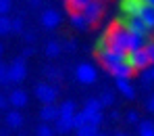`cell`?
<instances>
[{
    "instance_id": "44dd1931",
    "label": "cell",
    "mask_w": 154,
    "mask_h": 136,
    "mask_svg": "<svg viewBox=\"0 0 154 136\" xmlns=\"http://www.w3.org/2000/svg\"><path fill=\"white\" fill-rule=\"evenodd\" d=\"M71 124H73V130L81 128V126H85V124H88V113H85L83 109H81V111H75L73 117H71Z\"/></svg>"
},
{
    "instance_id": "7dc6e473",
    "label": "cell",
    "mask_w": 154,
    "mask_h": 136,
    "mask_svg": "<svg viewBox=\"0 0 154 136\" xmlns=\"http://www.w3.org/2000/svg\"><path fill=\"white\" fill-rule=\"evenodd\" d=\"M0 54H2V44H0Z\"/></svg>"
},
{
    "instance_id": "4316f807",
    "label": "cell",
    "mask_w": 154,
    "mask_h": 136,
    "mask_svg": "<svg viewBox=\"0 0 154 136\" xmlns=\"http://www.w3.org/2000/svg\"><path fill=\"white\" fill-rule=\"evenodd\" d=\"M25 23H23V17H15L11 19V34H23Z\"/></svg>"
},
{
    "instance_id": "5b68a950",
    "label": "cell",
    "mask_w": 154,
    "mask_h": 136,
    "mask_svg": "<svg viewBox=\"0 0 154 136\" xmlns=\"http://www.w3.org/2000/svg\"><path fill=\"white\" fill-rule=\"evenodd\" d=\"M27 78V65L23 57H17L8 65V84H19Z\"/></svg>"
},
{
    "instance_id": "f546056e",
    "label": "cell",
    "mask_w": 154,
    "mask_h": 136,
    "mask_svg": "<svg viewBox=\"0 0 154 136\" xmlns=\"http://www.w3.org/2000/svg\"><path fill=\"white\" fill-rule=\"evenodd\" d=\"M35 136H56V132H54V128H52V126H48V124H42V126H38Z\"/></svg>"
},
{
    "instance_id": "bcb514c9",
    "label": "cell",
    "mask_w": 154,
    "mask_h": 136,
    "mask_svg": "<svg viewBox=\"0 0 154 136\" xmlns=\"http://www.w3.org/2000/svg\"><path fill=\"white\" fill-rule=\"evenodd\" d=\"M96 136H106V134H100V132H96Z\"/></svg>"
},
{
    "instance_id": "2e32d148",
    "label": "cell",
    "mask_w": 154,
    "mask_h": 136,
    "mask_svg": "<svg viewBox=\"0 0 154 136\" xmlns=\"http://www.w3.org/2000/svg\"><path fill=\"white\" fill-rule=\"evenodd\" d=\"M137 17L144 21V25L148 27L150 31L154 29V6H148V4H146V6L140 11V15H137Z\"/></svg>"
},
{
    "instance_id": "7c38bea8",
    "label": "cell",
    "mask_w": 154,
    "mask_h": 136,
    "mask_svg": "<svg viewBox=\"0 0 154 136\" xmlns=\"http://www.w3.org/2000/svg\"><path fill=\"white\" fill-rule=\"evenodd\" d=\"M115 86H117V90H119L127 101H133V99H135V88L131 86L129 78H115Z\"/></svg>"
},
{
    "instance_id": "8fae6325",
    "label": "cell",
    "mask_w": 154,
    "mask_h": 136,
    "mask_svg": "<svg viewBox=\"0 0 154 136\" xmlns=\"http://www.w3.org/2000/svg\"><path fill=\"white\" fill-rule=\"evenodd\" d=\"M8 105H13L15 109H23L29 103V96H27L25 90H21V88H13L11 92H8Z\"/></svg>"
},
{
    "instance_id": "f1b7e54d",
    "label": "cell",
    "mask_w": 154,
    "mask_h": 136,
    "mask_svg": "<svg viewBox=\"0 0 154 136\" xmlns=\"http://www.w3.org/2000/svg\"><path fill=\"white\" fill-rule=\"evenodd\" d=\"M11 34V19L6 15H0V36H8Z\"/></svg>"
},
{
    "instance_id": "f35d334b",
    "label": "cell",
    "mask_w": 154,
    "mask_h": 136,
    "mask_svg": "<svg viewBox=\"0 0 154 136\" xmlns=\"http://www.w3.org/2000/svg\"><path fill=\"white\" fill-rule=\"evenodd\" d=\"M6 105H8V99L0 92V111H2V109H6Z\"/></svg>"
},
{
    "instance_id": "52a82bcc",
    "label": "cell",
    "mask_w": 154,
    "mask_h": 136,
    "mask_svg": "<svg viewBox=\"0 0 154 136\" xmlns=\"http://www.w3.org/2000/svg\"><path fill=\"white\" fill-rule=\"evenodd\" d=\"M35 99L42 103V105H48V103H54L58 99V88L52 86L48 82H40L35 86Z\"/></svg>"
},
{
    "instance_id": "484cf974",
    "label": "cell",
    "mask_w": 154,
    "mask_h": 136,
    "mask_svg": "<svg viewBox=\"0 0 154 136\" xmlns=\"http://www.w3.org/2000/svg\"><path fill=\"white\" fill-rule=\"evenodd\" d=\"M44 76H46L48 80H52V82H60L63 80V71L56 69V67H46V69H44Z\"/></svg>"
},
{
    "instance_id": "6da1fadb",
    "label": "cell",
    "mask_w": 154,
    "mask_h": 136,
    "mask_svg": "<svg viewBox=\"0 0 154 136\" xmlns=\"http://www.w3.org/2000/svg\"><path fill=\"white\" fill-rule=\"evenodd\" d=\"M104 38H106V44L110 50H117V53H129V50H137V48H144L146 44V38L144 36H137V34H131L125 27L121 25H112L104 31Z\"/></svg>"
},
{
    "instance_id": "9a60e30c",
    "label": "cell",
    "mask_w": 154,
    "mask_h": 136,
    "mask_svg": "<svg viewBox=\"0 0 154 136\" xmlns=\"http://www.w3.org/2000/svg\"><path fill=\"white\" fill-rule=\"evenodd\" d=\"M69 23L75 27V29H79V31H85V29L90 27L88 19H85L81 13H75V11H71V15H69Z\"/></svg>"
},
{
    "instance_id": "4dcf8cb0",
    "label": "cell",
    "mask_w": 154,
    "mask_h": 136,
    "mask_svg": "<svg viewBox=\"0 0 154 136\" xmlns=\"http://www.w3.org/2000/svg\"><path fill=\"white\" fill-rule=\"evenodd\" d=\"M144 53L148 57V61H150V65L154 63V40H146V44H144Z\"/></svg>"
},
{
    "instance_id": "60d3db41",
    "label": "cell",
    "mask_w": 154,
    "mask_h": 136,
    "mask_svg": "<svg viewBox=\"0 0 154 136\" xmlns=\"http://www.w3.org/2000/svg\"><path fill=\"white\" fill-rule=\"evenodd\" d=\"M119 117H121V113H119V111H110V119H112V121H117Z\"/></svg>"
},
{
    "instance_id": "d6a6232c",
    "label": "cell",
    "mask_w": 154,
    "mask_h": 136,
    "mask_svg": "<svg viewBox=\"0 0 154 136\" xmlns=\"http://www.w3.org/2000/svg\"><path fill=\"white\" fill-rule=\"evenodd\" d=\"M140 73H142V76H140V80H142V86H144V88H148V86L152 84V76H150V69L146 67V69H142Z\"/></svg>"
},
{
    "instance_id": "ffe728a7",
    "label": "cell",
    "mask_w": 154,
    "mask_h": 136,
    "mask_svg": "<svg viewBox=\"0 0 154 136\" xmlns=\"http://www.w3.org/2000/svg\"><path fill=\"white\" fill-rule=\"evenodd\" d=\"M137 132H140V136H154V121L152 119L137 121Z\"/></svg>"
},
{
    "instance_id": "681fc988",
    "label": "cell",
    "mask_w": 154,
    "mask_h": 136,
    "mask_svg": "<svg viewBox=\"0 0 154 136\" xmlns=\"http://www.w3.org/2000/svg\"><path fill=\"white\" fill-rule=\"evenodd\" d=\"M152 34H154V29H152Z\"/></svg>"
},
{
    "instance_id": "7a4b0ae2",
    "label": "cell",
    "mask_w": 154,
    "mask_h": 136,
    "mask_svg": "<svg viewBox=\"0 0 154 136\" xmlns=\"http://www.w3.org/2000/svg\"><path fill=\"white\" fill-rule=\"evenodd\" d=\"M96 57L100 59V63L104 65V69H106L112 78H131V76H133V69L125 63V54L123 53L104 48L102 53H98Z\"/></svg>"
},
{
    "instance_id": "1f68e13d",
    "label": "cell",
    "mask_w": 154,
    "mask_h": 136,
    "mask_svg": "<svg viewBox=\"0 0 154 136\" xmlns=\"http://www.w3.org/2000/svg\"><path fill=\"white\" fill-rule=\"evenodd\" d=\"M0 86H8V65L0 63Z\"/></svg>"
},
{
    "instance_id": "277c9868",
    "label": "cell",
    "mask_w": 154,
    "mask_h": 136,
    "mask_svg": "<svg viewBox=\"0 0 154 136\" xmlns=\"http://www.w3.org/2000/svg\"><path fill=\"white\" fill-rule=\"evenodd\" d=\"M75 78L79 84H85V86H92L94 82L98 80V69L92 65V63H88V61H83V63H79L75 67Z\"/></svg>"
},
{
    "instance_id": "3957f363",
    "label": "cell",
    "mask_w": 154,
    "mask_h": 136,
    "mask_svg": "<svg viewBox=\"0 0 154 136\" xmlns=\"http://www.w3.org/2000/svg\"><path fill=\"white\" fill-rule=\"evenodd\" d=\"M115 25H121L125 27L127 31H131V34H137V36H144L146 40L150 38V29L144 25V21L140 19V17H127V15H119L117 17V21H115Z\"/></svg>"
},
{
    "instance_id": "5bb4252c",
    "label": "cell",
    "mask_w": 154,
    "mask_h": 136,
    "mask_svg": "<svg viewBox=\"0 0 154 136\" xmlns=\"http://www.w3.org/2000/svg\"><path fill=\"white\" fill-rule=\"evenodd\" d=\"M4 119H6V126H8V128H13V130H19V128L23 126V115L19 113V109L8 111Z\"/></svg>"
},
{
    "instance_id": "836d02e7",
    "label": "cell",
    "mask_w": 154,
    "mask_h": 136,
    "mask_svg": "<svg viewBox=\"0 0 154 136\" xmlns=\"http://www.w3.org/2000/svg\"><path fill=\"white\" fill-rule=\"evenodd\" d=\"M13 8V0H0V15H8Z\"/></svg>"
},
{
    "instance_id": "9c48e42d",
    "label": "cell",
    "mask_w": 154,
    "mask_h": 136,
    "mask_svg": "<svg viewBox=\"0 0 154 136\" xmlns=\"http://www.w3.org/2000/svg\"><path fill=\"white\" fill-rule=\"evenodd\" d=\"M144 6H146L144 0H119V13L127 17H137Z\"/></svg>"
},
{
    "instance_id": "d6986e66",
    "label": "cell",
    "mask_w": 154,
    "mask_h": 136,
    "mask_svg": "<svg viewBox=\"0 0 154 136\" xmlns=\"http://www.w3.org/2000/svg\"><path fill=\"white\" fill-rule=\"evenodd\" d=\"M60 53H63V44H58L56 40L46 42V46H44V54H46L48 59H56Z\"/></svg>"
},
{
    "instance_id": "c3c4849f",
    "label": "cell",
    "mask_w": 154,
    "mask_h": 136,
    "mask_svg": "<svg viewBox=\"0 0 154 136\" xmlns=\"http://www.w3.org/2000/svg\"><path fill=\"white\" fill-rule=\"evenodd\" d=\"M0 136H8V134H6V132H4V134H0Z\"/></svg>"
},
{
    "instance_id": "ba28073f",
    "label": "cell",
    "mask_w": 154,
    "mask_h": 136,
    "mask_svg": "<svg viewBox=\"0 0 154 136\" xmlns=\"http://www.w3.org/2000/svg\"><path fill=\"white\" fill-rule=\"evenodd\" d=\"M81 15L88 19L90 25L98 23V21L102 19V15H104V0H90V4L81 11Z\"/></svg>"
},
{
    "instance_id": "d4e9b609",
    "label": "cell",
    "mask_w": 154,
    "mask_h": 136,
    "mask_svg": "<svg viewBox=\"0 0 154 136\" xmlns=\"http://www.w3.org/2000/svg\"><path fill=\"white\" fill-rule=\"evenodd\" d=\"M96 132H98L96 126L85 124V126H81V128H77V130H75V136H96Z\"/></svg>"
},
{
    "instance_id": "7bdbcfd3",
    "label": "cell",
    "mask_w": 154,
    "mask_h": 136,
    "mask_svg": "<svg viewBox=\"0 0 154 136\" xmlns=\"http://www.w3.org/2000/svg\"><path fill=\"white\" fill-rule=\"evenodd\" d=\"M148 69H150V76H152V82H154V63L150 65V67H148Z\"/></svg>"
},
{
    "instance_id": "8992f818",
    "label": "cell",
    "mask_w": 154,
    "mask_h": 136,
    "mask_svg": "<svg viewBox=\"0 0 154 136\" xmlns=\"http://www.w3.org/2000/svg\"><path fill=\"white\" fill-rule=\"evenodd\" d=\"M125 63H127L133 71H142V69L150 67V61H148V57H146V53H144V48L125 53Z\"/></svg>"
},
{
    "instance_id": "8d00e7d4",
    "label": "cell",
    "mask_w": 154,
    "mask_h": 136,
    "mask_svg": "<svg viewBox=\"0 0 154 136\" xmlns=\"http://www.w3.org/2000/svg\"><path fill=\"white\" fill-rule=\"evenodd\" d=\"M63 50H67V53H75V50H77V42H75V40L65 42V44H63Z\"/></svg>"
},
{
    "instance_id": "83f0119b",
    "label": "cell",
    "mask_w": 154,
    "mask_h": 136,
    "mask_svg": "<svg viewBox=\"0 0 154 136\" xmlns=\"http://www.w3.org/2000/svg\"><path fill=\"white\" fill-rule=\"evenodd\" d=\"M104 121V115L102 111H96V113H88V124H92V126H96V128H100Z\"/></svg>"
},
{
    "instance_id": "b9f144b4",
    "label": "cell",
    "mask_w": 154,
    "mask_h": 136,
    "mask_svg": "<svg viewBox=\"0 0 154 136\" xmlns=\"http://www.w3.org/2000/svg\"><path fill=\"white\" fill-rule=\"evenodd\" d=\"M29 2H31V6H40V2H42V0H29Z\"/></svg>"
},
{
    "instance_id": "30bf717a",
    "label": "cell",
    "mask_w": 154,
    "mask_h": 136,
    "mask_svg": "<svg viewBox=\"0 0 154 136\" xmlns=\"http://www.w3.org/2000/svg\"><path fill=\"white\" fill-rule=\"evenodd\" d=\"M40 23L46 27V29H54V27H58V23H60V13H58L56 8H46V11H42V15H40Z\"/></svg>"
},
{
    "instance_id": "d590c367",
    "label": "cell",
    "mask_w": 154,
    "mask_h": 136,
    "mask_svg": "<svg viewBox=\"0 0 154 136\" xmlns=\"http://www.w3.org/2000/svg\"><path fill=\"white\" fill-rule=\"evenodd\" d=\"M21 36H23V40H25L27 44H33V42H35V34H33L31 29H23Z\"/></svg>"
},
{
    "instance_id": "ee69618b",
    "label": "cell",
    "mask_w": 154,
    "mask_h": 136,
    "mask_svg": "<svg viewBox=\"0 0 154 136\" xmlns=\"http://www.w3.org/2000/svg\"><path fill=\"white\" fill-rule=\"evenodd\" d=\"M144 2H146L148 6H154V0H144Z\"/></svg>"
},
{
    "instance_id": "74e56055",
    "label": "cell",
    "mask_w": 154,
    "mask_h": 136,
    "mask_svg": "<svg viewBox=\"0 0 154 136\" xmlns=\"http://www.w3.org/2000/svg\"><path fill=\"white\" fill-rule=\"evenodd\" d=\"M33 53H35V50H33V46H31V44H27V46H25V50H23V59H27V57H31Z\"/></svg>"
},
{
    "instance_id": "ac0fdd59",
    "label": "cell",
    "mask_w": 154,
    "mask_h": 136,
    "mask_svg": "<svg viewBox=\"0 0 154 136\" xmlns=\"http://www.w3.org/2000/svg\"><path fill=\"white\" fill-rule=\"evenodd\" d=\"M75 111H77V109H75V103H73V101H65V103L58 105V117H63V119H71Z\"/></svg>"
},
{
    "instance_id": "7402d4cb",
    "label": "cell",
    "mask_w": 154,
    "mask_h": 136,
    "mask_svg": "<svg viewBox=\"0 0 154 136\" xmlns=\"http://www.w3.org/2000/svg\"><path fill=\"white\" fill-rule=\"evenodd\" d=\"M83 111L85 113H96V111H102V105H100V101L98 99H85V103H83Z\"/></svg>"
},
{
    "instance_id": "603a6c76",
    "label": "cell",
    "mask_w": 154,
    "mask_h": 136,
    "mask_svg": "<svg viewBox=\"0 0 154 136\" xmlns=\"http://www.w3.org/2000/svg\"><path fill=\"white\" fill-rule=\"evenodd\" d=\"M65 4H67V8H69V11L81 13V11L90 4V0H65Z\"/></svg>"
},
{
    "instance_id": "f6af8a7d",
    "label": "cell",
    "mask_w": 154,
    "mask_h": 136,
    "mask_svg": "<svg viewBox=\"0 0 154 136\" xmlns=\"http://www.w3.org/2000/svg\"><path fill=\"white\" fill-rule=\"evenodd\" d=\"M115 136H129V134H125V132H117Z\"/></svg>"
},
{
    "instance_id": "4fadbf2b",
    "label": "cell",
    "mask_w": 154,
    "mask_h": 136,
    "mask_svg": "<svg viewBox=\"0 0 154 136\" xmlns=\"http://www.w3.org/2000/svg\"><path fill=\"white\" fill-rule=\"evenodd\" d=\"M40 117H42V121H44V124H52V121L58 117V107H56L54 103L44 105V107L40 109Z\"/></svg>"
},
{
    "instance_id": "ab89813d",
    "label": "cell",
    "mask_w": 154,
    "mask_h": 136,
    "mask_svg": "<svg viewBox=\"0 0 154 136\" xmlns=\"http://www.w3.org/2000/svg\"><path fill=\"white\" fill-rule=\"evenodd\" d=\"M146 109H148V111H152V113H154V92H152V96L148 99V103H146Z\"/></svg>"
},
{
    "instance_id": "cb8c5ba5",
    "label": "cell",
    "mask_w": 154,
    "mask_h": 136,
    "mask_svg": "<svg viewBox=\"0 0 154 136\" xmlns=\"http://www.w3.org/2000/svg\"><path fill=\"white\" fill-rule=\"evenodd\" d=\"M98 101H100V105L104 107H112L115 105V92H110V90H104L102 94L98 96Z\"/></svg>"
},
{
    "instance_id": "e575fe53",
    "label": "cell",
    "mask_w": 154,
    "mask_h": 136,
    "mask_svg": "<svg viewBox=\"0 0 154 136\" xmlns=\"http://www.w3.org/2000/svg\"><path fill=\"white\" fill-rule=\"evenodd\" d=\"M125 119H127V124H137V121H140V113L131 109V111H127V115H125Z\"/></svg>"
},
{
    "instance_id": "e0dca14e",
    "label": "cell",
    "mask_w": 154,
    "mask_h": 136,
    "mask_svg": "<svg viewBox=\"0 0 154 136\" xmlns=\"http://www.w3.org/2000/svg\"><path fill=\"white\" fill-rule=\"evenodd\" d=\"M54 132L56 134H69V132H73V124H71V119H63V117H56L54 121Z\"/></svg>"
}]
</instances>
